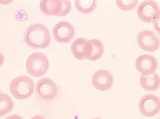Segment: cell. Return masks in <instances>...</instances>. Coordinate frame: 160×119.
I'll list each match as a JSON object with an SVG mask.
<instances>
[{
    "instance_id": "9c48e42d",
    "label": "cell",
    "mask_w": 160,
    "mask_h": 119,
    "mask_svg": "<svg viewBox=\"0 0 160 119\" xmlns=\"http://www.w3.org/2000/svg\"><path fill=\"white\" fill-rule=\"evenodd\" d=\"M52 35L57 42L67 43L74 38L75 29L68 22L62 21L54 26Z\"/></svg>"
},
{
    "instance_id": "52a82bcc",
    "label": "cell",
    "mask_w": 160,
    "mask_h": 119,
    "mask_svg": "<svg viewBox=\"0 0 160 119\" xmlns=\"http://www.w3.org/2000/svg\"><path fill=\"white\" fill-rule=\"evenodd\" d=\"M36 93L40 98L45 101H50L56 97L58 89L52 80L48 78H43L38 82Z\"/></svg>"
},
{
    "instance_id": "5bb4252c",
    "label": "cell",
    "mask_w": 160,
    "mask_h": 119,
    "mask_svg": "<svg viewBox=\"0 0 160 119\" xmlns=\"http://www.w3.org/2000/svg\"><path fill=\"white\" fill-rule=\"evenodd\" d=\"M86 39L78 38L75 40L71 45V52L73 56L77 59L84 60V45L86 42Z\"/></svg>"
},
{
    "instance_id": "8992f818",
    "label": "cell",
    "mask_w": 160,
    "mask_h": 119,
    "mask_svg": "<svg viewBox=\"0 0 160 119\" xmlns=\"http://www.w3.org/2000/svg\"><path fill=\"white\" fill-rule=\"evenodd\" d=\"M137 40L140 49L145 51L154 52L160 47V39L151 31L145 30L140 32Z\"/></svg>"
},
{
    "instance_id": "e0dca14e",
    "label": "cell",
    "mask_w": 160,
    "mask_h": 119,
    "mask_svg": "<svg viewBox=\"0 0 160 119\" xmlns=\"http://www.w3.org/2000/svg\"><path fill=\"white\" fill-rule=\"evenodd\" d=\"M138 2V1H116L117 6L120 9L124 11H129L134 9L136 7Z\"/></svg>"
},
{
    "instance_id": "5b68a950",
    "label": "cell",
    "mask_w": 160,
    "mask_h": 119,
    "mask_svg": "<svg viewBox=\"0 0 160 119\" xmlns=\"http://www.w3.org/2000/svg\"><path fill=\"white\" fill-rule=\"evenodd\" d=\"M139 110L146 117H153L160 111V98L153 94H148L141 98Z\"/></svg>"
},
{
    "instance_id": "ffe728a7",
    "label": "cell",
    "mask_w": 160,
    "mask_h": 119,
    "mask_svg": "<svg viewBox=\"0 0 160 119\" xmlns=\"http://www.w3.org/2000/svg\"><path fill=\"white\" fill-rule=\"evenodd\" d=\"M31 119H45L44 118V117H43L42 116H39V115H38V116H35L34 117H32Z\"/></svg>"
},
{
    "instance_id": "ac0fdd59",
    "label": "cell",
    "mask_w": 160,
    "mask_h": 119,
    "mask_svg": "<svg viewBox=\"0 0 160 119\" xmlns=\"http://www.w3.org/2000/svg\"><path fill=\"white\" fill-rule=\"evenodd\" d=\"M153 22L155 31H157V34L160 36V11Z\"/></svg>"
},
{
    "instance_id": "9a60e30c",
    "label": "cell",
    "mask_w": 160,
    "mask_h": 119,
    "mask_svg": "<svg viewBox=\"0 0 160 119\" xmlns=\"http://www.w3.org/2000/svg\"><path fill=\"white\" fill-rule=\"evenodd\" d=\"M96 1H75V7L78 11L83 13H89L96 7Z\"/></svg>"
},
{
    "instance_id": "44dd1931",
    "label": "cell",
    "mask_w": 160,
    "mask_h": 119,
    "mask_svg": "<svg viewBox=\"0 0 160 119\" xmlns=\"http://www.w3.org/2000/svg\"><path fill=\"white\" fill-rule=\"evenodd\" d=\"M100 119V118H94V119Z\"/></svg>"
},
{
    "instance_id": "6da1fadb",
    "label": "cell",
    "mask_w": 160,
    "mask_h": 119,
    "mask_svg": "<svg viewBox=\"0 0 160 119\" xmlns=\"http://www.w3.org/2000/svg\"><path fill=\"white\" fill-rule=\"evenodd\" d=\"M24 40L32 49H45L49 45L51 36L49 31L42 24H35L28 27Z\"/></svg>"
},
{
    "instance_id": "d6986e66",
    "label": "cell",
    "mask_w": 160,
    "mask_h": 119,
    "mask_svg": "<svg viewBox=\"0 0 160 119\" xmlns=\"http://www.w3.org/2000/svg\"><path fill=\"white\" fill-rule=\"evenodd\" d=\"M5 119H23L20 116L16 115V114H13L12 116H9Z\"/></svg>"
},
{
    "instance_id": "30bf717a",
    "label": "cell",
    "mask_w": 160,
    "mask_h": 119,
    "mask_svg": "<svg viewBox=\"0 0 160 119\" xmlns=\"http://www.w3.org/2000/svg\"><path fill=\"white\" fill-rule=\"evenodd\" d=\"M158 66L157 59L154 56L144 54L138 57L135 67L137 70L142 75H149L155 73Z\"/></svg>"
},
{
    "instance_id": "3957f363",
    "label": "cell",
    "mask_w": 160,
    "mask_h": 119,
    "mask_svg": "<svg viewBox=\"0 0 160 119\" xmlns=\"http://www.w3.org/2000/svg\"><path fill=\"white\" fill-rule=\"evenodd\" d=\"M25 67L27 72L31 76L34 77H41L48 70L49 62L43 53H34L26 60Z\"/></svg>"
},
{
    "instance_id": "4fadbf2b",
    "label": "cell",
    "mask_w": 160,
    "mask_h": 119,
    "mask_svg": "<svg viewBox=\"0 0 160 119\" xmlns=\"http://www.w3.org/2000/svg\"><path fill=\"white\" fill-rule=\"evenodd\" d=\"M139 81L142 88L148 92L155 91L160 86V78L156 73L149 75H142Z\"/></svg>"
},
{
    "instance_id": "7402d4cb",
    "label": "cell",
    "mask_w": 160,
    "mask_h": 119,
    "mask_svg": "<svg viewBox=\"0 0 160 119\" xmlns=\"http://www.w3.org/2000/svg\"><path fill=\"white\" fill-rule=\"evenodd\" d=\"M160 119V118H159V119Z\"/></svg>"
},
{
    "instance_id": "7a4b0ae2",
    "label": "cell",
    "mask_w": 160,
    "mask_h": 119,
    "mask_svg": "<svg viewBox=\"0 0 160 119\" xmlns=\"http://www.w3.org/2000/svg\"><path fill=\"white\" fill-rule=\"evenodd\" d=\"M34 89V81L26 76L16 78L10 84V93L16 99L28 98L33 94Z\"/></svg>"
},
{
    "instance_id": "2e32d148",
    "label": "cell",
    "mask_w": 160,
    "mask_h": 119,
    "mask_svg": "<svg viewBox=\"0 0 160 119\" xmlns=\"http://www.w3.org/2000/svg\"><path fill=\"white\" fill-rule=\"evenodd\" d=\"M13 103L12 101L7 94H0V116H4L12 110Z\"/></svg>"
},
{
    "instance_id": "8fae6325",
    "label": "cell",
    "mask_w": 160,
    "mask_h": 119,
    "mask_svg": "<svg viewBox=\"0 0 160 119\" xmlns=\"http://www.w3.org/2000/svg\"><path fill=\"white\" fill-rule=\"evenodd\" d=\"M91 81L93 86L97 90L102 92L111 88L113 86L114 78L108 71L101 70L95 72Z\"/></svg>"
},
{
    "instance_id": "ba28073f",
    "label": "cell",
    "mask_w": 160,
    "mask_h": 119,
    "mask_svg": "<svg viewBox=\"0 0 160 119\" xmlns=\"http://www.w3.org/2000/svg\"><path fill=\"white\" fill-rule=\"evenodd\" d=\"M160 9L157 2L152 0L144 1L137 9V15L140 20L146 23L153 22L160 12Z\"/></svg>"
},
{
    "instance_id": "7c38bea8",
    "label": "cell",
    "mask_w": 160,
    "mask_h": 119,
    "mask_svg": "<svg viewBox=\"0 0 160 119\" xmlns=\"http://www.w3.org/2000/svg\"><path fill=\"white\" fill-rule=\"evenodd\" d=\"M104 45L97 39L86 40L84 45V56L90 61L99 59L104 54Z\"/></svg>"
},
{
    "instance_id": "277c9868",
    "label": "cell",
    "mask_w": 160,
    "mask_h": 119,
    "mask_svg": "<svg viewBox=\"0 0 160 119\" xmlns=\"http://www.w3.org/2000/svg\"><path fill=\"white\" fill-rule=\"evenodd\" d=\"M40 8L47 15L65 16L71 11L72 5L68 0H42Z\"/></svg>"
}]
</instances>
